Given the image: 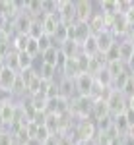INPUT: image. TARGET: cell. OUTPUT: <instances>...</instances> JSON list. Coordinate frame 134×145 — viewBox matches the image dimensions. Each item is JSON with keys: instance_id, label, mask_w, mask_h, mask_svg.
Segmentation results:
<instances>
[{"instance_id": "cell-12", "label": "cell", "mask_w": 134, "mask_h": 145, "mask_svg": "<svg viewBox=\"0 0 134 145\" xmlns=\"http://www.w3.org/2000/svg\"><path fill=\"white\" fill-rule=\"evenodd\" d=\"M37 72H39V78L43 79V81H56V79L60 78V76H58V68L49 66V64H43V62L39 64Z\"/></svg>"}, {"instance_id": "cell-2", "label": "cell", "mask_w": 134, "mask_h": 145, "mask_svg": "<svg viewBox=\"0 0 134 145\" xmlns=\"http://www.w3.org/2000/svg\"><path fill=\"white\" fill-rule=\"evenodd\" d=\"M107 105H109L111 116H119V114H123V112L128 108V99L124 97L121 91L113 89L111 93H109V97H107Z\"/></svg>"}, {"instance_id": "cell-3", "label": "cell", "mask_w": 134, "mask_h": 145, "mask_svg": "<svg viewBox=\"0 0 134 145\" xmlns=\"http://www.w3.org/2000/svg\"><path fill=\"white\" fill-rule=\"evenodd\" d=\"M76 83V93L84 95V97H91L93 91H95V78L89 76V74H80L78 78L74 79Z\"/></svg>"}, {"instance_id": "cell-38", "label": "cell", "mask_w": 134, "mask_h": 145, "mask_svg": "<svg viewBox=\"0 0 134 145\" xmlns=\"http://www.w3.org/2000/svg\"><path fill=\"white\" fill-rule=\"evenodd\" d=\"M12 145H20V143H18V141H14V143H12Z\"/></svg>"}, {"instance_id": "cell-29", "label": "cell", "mask_w": 134, "mask_h": 145, "mask_svg": "<svg viewBox=\"0 0 134 145\" xmlns=\"http://www.w3.org/2000/svg\"><path fill=\"white\" fill-rule=\"evenodd\" d=\"M4 62H6V66H8V68L16 70V72H20V66H18V52H16V50H12L10 54L6 56Z\"/></svg>"}, {"instance_id": "cell-8", "label": "cell", "mask_w": 134, "mask_h": 145, "mask_svg": "<svg viewBox=\"0 0 134 145\" xmlns=\"http://www.w3.org/2000/svg\"><path fill=\"white\" fill-rule=\"evenodd\" d=\"M58 81V89H60V97H64V99H74V97H78V93H76V83H74V79L70 78H64V76H60V78L56 79Z\"/></svg>"}, {"instance_id": "cell-14", "label": "cell", "mask_w": 134, "mask_h": 145, "mask_svg": "<svg viewBox=\"0 0 134 145\" xmlns=\"http://www.w3.org/2000/svg\"><path fill=\"white\" fill-rule=\"evenodd\" d=\"M119 54H121V62H123V64H126L134 56V46H132V41H130V39L119 41Z\"/></svg>"}, {"instance_id": "cell-32", "label": "cell", "mask_w": 134, "mask_h": 145, "mask_svg": "<svg viewBox=\"0 0 134 145\" xmlns=\"http://www.w3.org/2000/svg\"><path fill=\"white\" fill-rule=\"evenodd\" d=\"M124 116H126V120H128V124L132 126V124H134V108H130V106H128V108L124 110Z\"/></svg>"}, {"instance_id": "cell-9", "label": "cell", "mask_w": 134, "mask_h": 145, "mask_svg": "<svg viewBox=\"0 0 134 145\" xmlns=\"http://www.w3.org/2000/svg\"><path fill=\"white\" fill-rule=\"evenodd\" d=\"M109 114H111V112H109V105H107V101H105V99H93L91 116H89L91 122H97V120H101L103 116H109Z\"/></svg>"}, {"instance_id": "cell-39", "label": "cell", "mask_w": 134, "mask_h": 145, "mask_svg": "<svg viewBox=\"0 0 134 145\" xmlns=\"http://www.w3.org/2000/svg\"><path fill=\"white\" fill-rule=\"evenodd\" d=\"M130 41H132V46H134V39H130Z\"/></svg>"}, {"instance_id": "cell-24", "label": "cell", "mask_w": 134, "mask_h": 145, "mask_svg": "<svg viewBox=\"0 0 134 145\" xmlns=\"http://www.w3.org/2000/svg\"><path fill=\"white\" fill-rule=\"evenodd\" d=\"M107 72H109V74L113 76V79H115V78H119L121 74L126 72V66H124L121 60H117V62H109V64H107Z\"/></svg>"}, {"instance_id": "cell-15", "label": "cell", "mask_w": 134, "mask_h": 145, "mask_svg": "<svg viewBox=\"0 0 134 145\" xmlns=\"http://www.w3.org/2000/svg\"><path fill=\"white\" fill-rule=\"evenodd\" d=\"M82 74L78 68V62H76V58H68L64 68L60 70V76H64V78H70V79H76Z\"/></svg>"}, {"instance_id": "cell-27", "label": "cell", "mask_w": 134, "mask_h": 145, "mask_svg": "<svg viewBox=\"0 0 134 145\" xmlns=\"http://www.w3.org/2000/svg\"><path fill=\"white\" fill-rule=\"evenodd\" d=\"M37 43H39V48H41V54H43L45 50H49L51 46H55L53 37H51V35H41V37L37 39Z\"/></svg>"}, {"instance_id": "cell-5", "label": "cell", "mask_w": 134, "mask_h": 145, "mask_svg": "<svg viewBox=\"0 0 134 145\" xmlns=\"http://www.w3.org/2000/svg\"><path fill=\"white\" fill-rule=\"evenodd\" d=\"M74 8H76V22L78 23H88L95 14L93 12V2H88V0L74 2Z\"/></svg>"}, {"instance_id": "cell-13", "label": "cell", "mask_w": 134, "mask_h": 145, "mask_svg": "<svg viewBox=\"0 0 134 145\" xmlns=\"http://www.w3.org/2000/svg\"><path fill=\"white\" fill-rule=\"evenodd\" d=\"M80 48H82V54L89 56V58H93V56L99 54V48H97V39H95V35H89L88 39L80 45Z\"/></svg>"}, {"instance_id": "cell-36", "label": "cell", "mask_w": 134, "mask_h": 145, "mask_svg": "<svg viewBox=\"0 0 134 145\" xmlns=\"http://www.w3.org/2000/svg\"><path fill=\"white\" fill-rule=\"evenodd\" d=\"M6 128H8V126H6L4 118H2V114H0V132H2V130H6Z\"/></svg>"}, {"instance_id": "cell-17", "label": "cell", "mask_w": 134, "mask_h": 145, "mask_svg": "<svg viewBox=\"0 0 134 145\" xmlns=\"http://www.w3.org/2000/svg\"><path fill=\"white\" fill-rule=\"evenodd\" d=\"M99 12L105 18H115L119 14V2H115V0H103V2H99Z\"/></svg>"}, {"instance_id": "cell-19", "label": "cell", "mask_w": 134, "mask_h": 145, "mask_svg": "<svg viewBox=\"0 0 134 145\" xmlns=\"http://www.w3.org/2000/svg\"><path fill=\"white\" fill-rule=\"evenodd\" d=\"M74 27H76V39H74V41H76L78 45H82V43L88 39L89 35H93L88 23H78V22H74Z\"/></svg>"}, {"instance_id": "cell-40", "label": "cell", "mask_w": 134, "mask_h": 145, "mask_svg": "<svg viewBox=\"0 0 134 145\" xmlns=\"http://www.w3.org/2000/svg\"><path fill=\"white\" fill-rule=\"evenodd\" d=\"M25 145H33V143H25Z\"/></svg>"}, {"instance_id": "cell-34", "label": "cell", "mask_w": 134, "mask_h": 145, "mask_svg": "<svg viewBox=\"0 0 134 145\" xmlns=\"http://www.w3.org/2000/svg\"><path fill=\"white\" fill-rule=\"evenodd\" d=\"M121 145H134V137H130V135H123V137H121Z\"/></svg>"}, {"instance_id": "cell-7", "label": "cell", "mask_w": 134, "mask_h": 145, "mask_svg": "<svg viewBox=\"0 0 134 145\" xmlns=\"http://www.w3.org/2000/svg\"><path fill=\"white\" fill-rule=\"evenodd\" d=\"M20 76V72L12 70V68H4L2 74H0V91H6V93H12V87L16 83V79Z\"/></svg>"}, {"instance_id": "cell-26", "label": "cell", "mask_w": 134, "mask_h": 145, "mask_svg": "<svg viewBox=\"0 0 134 145\" xmlns=\"http://www.w3.org/2000/svg\"><path fill=\"white\" fill-rule=\"evenodd\" d=\"M105 62L109 64V62H117V60H121V54H119V43H115V45L105 52Z\"/></svg>"}, {"instance_id": "cell-33", "label": "cell", "mask_w": 134, "mask_h": 145, "mask_svg": "<svg viewBox=\"0 0 134 145\" xmlns=\"http://www.w3.org/2000/svg\"><path fill=\"white\" fill-rule=\"evenodd\" d=\"M124 66H126V72H128L130 76H134V56L128 60V62H126V64H124Z\"/></svg>"}, {"instance_id": "cell-1", "label": "cell", "mask_w": 134, "mask_h": 145, "mask_svg": "<svg viewBox=\"0 0 134 145\" xmlns=\"http://www.w3.org/2000/svg\"><path fill=\"white\" fill-rule=\"evenodd\" d=\"M74 139L76 141H82V143H86V141H91V139H95V135H97V128H95V122H91V120H80L76 126H74Z\"/></svg>"}, {"instance_id": "cell-4", "label": "cell", "mask_w": 134, "mask_h": 145, "mask_svg": "<svg viewBox=\"0 0 134 145\" xmlns=\"http://www.w3.org/2000/svg\"><path fill=\"white\" fill-rule=\"evenodd\" d=\"M58 18H60V22L70 25V23L76 22V8H74V2H70V0H58Z\"/></svg>"}, {"instance_id": "cell-21", "label": "cell", "mask_w": 134, "mask_h": 145, "mask_svg": "<svg viewBox=\"0 0 134 145\" xmlns=\"http://www.w3.org/2000/svg\"><path fill=\"white\" fill-rule=\"evenodd\" d=\"M18 66H20V72L29 70V68H35V58L29 56L25 50L23 52H18Z\"/></svg>"}, {"instance_id": "cell-23", "label": "cell", "mask_w": 134, "mask_h": 145, "mask_svg": "<svg viewBox=\"0 0 134 145\" xmlns=\"http://www.w3.org/2000/svg\"><path fill=\"white\" fill-rule=\"evenodd\" d=\"M113 122H115V118L109 114V116H103L101 120H97L95 122V128H97V132H101V134H107V132L113 130Z\"/></svg>"}, {"instance_id": "cell-22", "label": "cell", "mask_w": 134, "mask_h": 145, "mask_svg": "<svg viewBox=\"0 0 134 145\" xmlns=\"http://www.w3.org/2000/svg\"><path fill=\"white\" fill-rule=\"evenodd\" d=\"M56 56H58V46H51L49 50H45L43 54H41V62L56 68Z\"/></svg>"}, {"instance_id": "cell-25", "label": "cell", "mask_w": 134, "mask_h": 145, "mask_svg": "<svg viewBox=\"0 0 134 145\" xmlns=\"http://www.w3.org/2000/svg\"><path fill=\"white\" fill-rule=\"evenodd\" d=\"M39 76V72H37V68H29V70H23V72H20V78H22V81L25 83V87L33 81L35 78Z\"/></svg>"}, {"instance_id": "cell-35", "label": "cell", "mask_w": 134, "mask_h": 145, "mask_svg": "<svg viewBox=\"0 0 134 145\" xmlns=\"http://www.w3.org/2000/svg\"><path fill=\"white\" fill-rule=\"evenodd\" d=\"M43 145H58V137H56V135H53V137H49Z\"/></svg>"}, {"instance_id": "cell-28", "label": "cell", "mask_w": 134, "mask_h": 145, "mask_svg": "<svg viewBox=\"0 0 134 145\" xmlns=\"http://www.w3.org/2000/svg\"><path fill=\"white\" fill-rule=\"evenodd\" d=\"M27 35H29L31 39H35V41H37V39H39L41 35H45L41 22H33V25H31V29H29V33H27Z\"/></svg>"}, {"instance_id": "cell-31", "label": "cell", "mask_w": 134, "mask_h": 145, "mask_svg": "<svg viewBox=\"0 0 134 145\" xmlns=\"http://www.w3.org/2000/svg\"><path fill=\"white\" fill-rule=\"evenodd\" d=\"M121 93H123L126 99H132V97H134V78H132V76H130V79L126 81V85L121 89Z\"/></svg>"}, {"instance_id": "cell-16", "label": "cell", "mask_w": 134, "mask_h": 145, "mask_svg": "<svg viewBox=\"0 0 134 145\" xmlns=\"http://www.w3.org/2000/svg\"><path fill=\"white\" fill-rule=\"evenodd\" d=\"M115 118V122H113V130H115V134L117 135H126L128 134V130H130V124H128V120H126V116L123 114H119V116H113Z\"/></svg>"}, {"instance_id": "cell-11", "label": "cell", "mask_w": 134, "mask_h": 145, "mask_svg": "<svg viewBox=\"0 0 134 145\" xmlns=\"http://www.w3.org/2000/svg\"><path fill=\"white\" fill-rule=\"evenodd\" d=\"M37 22V20H35ZM41 22V25H43V31L45 35H55L56 27H58V23H60V18H58V14H53V16H45L43 20H39Z\"/></svg>"}, {"instance_id": "cell-30", "label": "cell", "mask_w": 134, "mask_h": 145, "mask_svg": "<svg viewBox=\"0 0 134 145\" xmlns=\"http://www.w3.org/2000/svg\"><path fill=\"white\" fill-rule=\"evenodd\" d=\"M14 141H16V139H14V134H12L8 128L0 132V145H12Z\"/></svg>"}, {"instance_id": "cell-18", "label": "cell", "mask_w": 134, "mask_h": 145, "mask_svg": "<svg viewBox=\"0 0 134 145\" xmlns=\"http://www.w3.org/2000/svg\"><path fill=\"white\" fill-rule=\"evenodd\" d=\"M66 41H68V25L60 22L55 35H53V43H55V46H60V45H64Z\"/></svg>"}, {"instance_id": "cell-10", "label": "cell", "mask_w": 134, "mask_h": 145, "mask_svg": "<svg viewBox=\"0 0 134 145\" xmlns=\"http://www.w3.org/2000/svg\"><path fill=\"white\" fill-rule=\"evenodd\" d=\"M95 39H97V48H99V54H105V52H107V50H109V48L117 43L115 35H113L109 29H105V31L97 33V35H95Z\"/></svg>"}, {"instance_id": "cell-37", "label": "cell", "mask_w": 134, "mask_h": 145, "mask_svg": "<svg viewBox=\"0 0 134 145\" xmlns=\"http://www.w3.org/2000/svg\"><path fill=\"white\" fill-rule=\"evenodd\" d=\"M126 135H130V137H134V124L130 126V130H128V134H126Z\"/></svg>"}, {"instance_id": "cell-20", "label": "cell", "mask_w": 134, "mask_h": 145, "mask_svg": "<svg viewBox=\"0 0 134 145\" xmlns=\"http://www.w3.org/2000/svg\"><path fill=\"white\" fill-rule=\"evenodd\" d=\"M58 48H60V50H62L68 58H76V56L82 52V48H80V45L76 43V41H66L64 45H60Z\"/></svg>"}, {"instance_id": "cell-6", "label": "cell", "mask_w": 134, "mask_h": 145, "mask_svg": "<svg viewBox=\"0 0 134 145\" xmlns=\"http://www.w3.org/2000/svg\"><path fill=\"white\" fill-rule=\"evenodd\" d=\"M33 22H35V20L29 16V14H25V12L18 14L16 20L12 22L14 33H16V35H27V33H29V29H31V25H33Z\"/></svg>"}]
</instances>
